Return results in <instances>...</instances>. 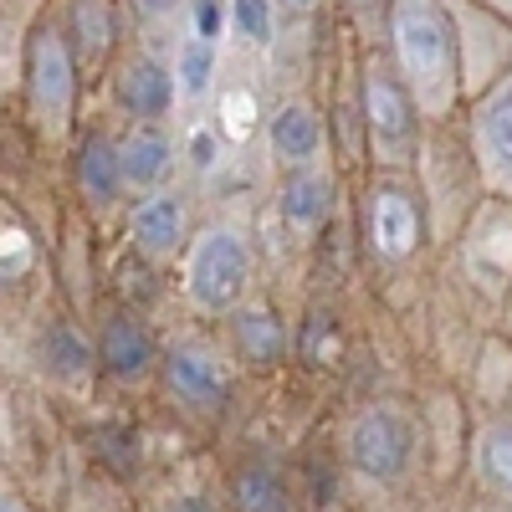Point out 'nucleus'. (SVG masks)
Wrapping results in <instances>:
<instances>
[{
	"mask_svg": "<svg viewBox=\"0 0 512 512\" xmlns=\"http://www.w3.org/2000/svg\"><path fill=\"white\" fill-rule=\"evenodd\" d=\"M72 190L77 200L93 210V216H108V210L123 205L128 180H123V154H118V134L108 123H88L72 144Z\"/></svg>",
	"mask_w": 512,
	"mask_h": 512,
	"instance_id": "nucleus-15",
	"label": "nucleus"
},
{
	"mask_svg": "<svg viewBox=\"0 0 512 512\" xmlns=\"http://www.w3.org/2000/svg\"><path fill=\"white\" fill-rule=\"evenodd\" d=\"M226 323H231V354H236L241 364H262V369H272V364H282L287 349H292L287 323H282L267 303H241Z\"/></svg>",
	"mask_w": 512,
	"mask_h": 512,
	"instance_id": "nucleus-23",
	"label": "nucleus"
},
{
	"mask_svg": "<svg viewBox=\"0 0 512 512\" xmlns=\"http://www.w3.org/2000/svg\"><path fill=\"white\" fill-rule=\"evenodd\" d=\"M472 477L482 497L512 507V415H487L472 431Z\"/></svg>",
	"mask_w": 512,
	"mask_h": 512,
	"instance_id": "nucleus-22",
	"label": "nucleus"
},
{
	"mask_svg": "<svg viewBox=\"0 0 512 512\" xmlns=\"http://www.w3.org/2000/svg\"><path fill=\"white\" fill-rule=\"evenodd\" d=\"M344 461L369 487H400L420 461V420L395 400H369L344 425Z\"/></svg>",
	"mask_w": 512,
	"mask_h": 512,
	"instance_id": "nucleus-7",
	"label": "nucleus"
},
{
	"mask_svg": "<svg viewBox=\"0 0 512 512\" xmlns=\"http://www.w3.org/2000/svg\"><path fill=\"white\" fill-rule=\"evenodd\" d=\"M461 128H466V144H472L487 195L512 205V72H502L477 98H466Z\"/></svg>",
	"mask_w": 512,
	"mask_h": 512,
	"instance_id": "nucleus-10",
	"label": "nucleus"
},
{
	"mask_svg": "<svg viewBox=\"0 0 512 512\" xmlns=\"http://www.w3.org/2000/svg\"><path fill=\"white\" fill-rule=\"evenodd\" d=\"M277 6H282L287 21H313V16L328 6V0H277Z\"/></svg>",
	"mask_w": 512,
	"mask_h": 512,
	"instance_id": "nucleus-33",
	"label": "nucleus"
},
{
	"mask_svg": "<svg viewBox=\"0 0 512 512\" xmlns=\"http://www.w3.org/2000/svg\"><path fill=\"white\" fill-rule=\"evenodd\" d=\"M82 62L67 36L62 6L52 0V11L41 16L31 47H26V72H21V98L16 113L26 118V128L41 144H67L77 128V98H82Z\"/></svg>",
	"mask_w": 512,
	"mask_h": 512,
	"instance_id": "nucleus-2",
	"label": "nucleus"
},
{
	"mask_svg": "<svg viewBox=\"0 0 512 512\" xmlns=\"http://www.w3.org/2000/svg\"><path fill=\"white\" fill-rule=\"evenodd\" d=\"M128 36L134 41H154V47H169L185 26V0H118Z\"/></svg>",
	"mask_w": 512,
	"mask_h": 512,
	"instance_id": "nucleus-27",
	"label": "nucleus"
},
{
	"mask_svg": "<svg viewBox=\"0 0 512 512\" xmlns=\"http://www.w3.org/2000/svg\"><path fill=\"white\" fill-rule=\"evenodd\" d=\"M456 512H512V507H502V502L482 497V502H466V507H456Z\"/></svg>",
	"mask_w": 512,
	"mask_h": 512,
	"instance_id": "nucleus-35",
	"label": "nucleus"
},
{
	"mask_svg": "<svg viewBox=\"0 0 512 512\" xmlns=\"http://www.w3.org/2000/svg\"><path fill=\"white\" fill-rule=\"evenodd\" d=\"M236 512H292V492L272 466H246L236 477Z\"/></svg>",
	"mask_w": 512,
	"mask_h": 512,
	"instance_id": "nucleus-28",
	"label": "nucleus"
},
{
	"mask_svg": "<svg viewBox=\"0 0 512 512\" xmlns=\"http://www.w3.org/2000/svg\"><path fill=\"white\" fill-rule=\"evenodd\" d=\"M256 282V246L251 231L231 216L205 221L180 256V303L195 318H231L241 303H251Z\"/></svg>",
	"mask_w": 512,
	"mask_h": 512,
	"instance_id": "nucleus-3",
	"label": "nucleus"
},
{
	"mask_svg": "<svg viewBox=\"0 0 512 512\" xmlns=\"http://www.w3.org/2000/svg\"><path fill=\"white\" fill-rule=\"evenodd\" d=\"M415 180H420L425 205H431L436 241H446L456 226L461 231L472 226V216H477L482 200H487V185L477 175V159H472V144H466L461 113L446 118V123H431L425 149H420V164H415Z\"/></svg>",
	"mask_w": 512,
	"mask_h": 512,
	"instance_id": "nucleus-5",
	"label": "nucleus"
},
{
	"mask_svg": "<svg viewBox=\"0 0 512 512\" xmlns=\"http://www.w3.org/2000/svg\"><path fill=\"white\" fill-rule=\"evenodd\" d=\"M195 231H200L195 190H185V185L149 190L128 205V246H134L144 262H175V256H185Z\"/></svg>",
	"mask_w": 512,
	"mask_h": 512,
	"instance_id": "nucleus-11",
	"label": "nucleus"
},
{
	"mask_svg": "<svg viewBox=\"0 0 512 512\" xmlns=\"http://www.w3.org/2000/svg\"><path fill=\"white\" fill-rule=\"evenodd\" d=\"M282 6L277 0H231V47L241 62H267L282 47Z\"/></svg>",
	"mask_w": 512,
	"mask_h": 512,
	"instance_id": "nucleus-24",
	"label": "nucleus"
},
{
	"mask_svg": "<svg viewBox=\"0 0 512 512\" xmlns=\"http://www.w3.org/2000/svg\"><path fill=\"white\" fill-rule=\"evenodd\" d=\"M0 226H6V287H16V282H26V272L36 262V236H31V226L21 221V210L11 200H6Z\"/></svg>",
	"mask_w": 512,
	"mask_h": 512,
	"instance_id": "nucleus-31",
	"label": "nucleus"
},
{
	"mask_svg": "<svg viewBox=\"0 0 512 512\" xmlns=\"http://www.w3.org/2000/svg\"><path fill=\"white\" fill-rule=\"evenodd\" d=\"M395 72L415 93L420 113L431 123H446L466 108V82H461V41L451 26L446 0H395L390 36H384Z\"/></svg>",
	"mask_w": 512,
	"mask_h": 512,
	"instance_id": "nucleus-1",
	"label": "nucleus"
},
{
	"mask_svg": "<svg viewBox=\"0 0 512 512\" xmlns=\"http://www.w3.org/2000/svg\"><path fill=\"white\" fill-rule=\"evenodd\" d=\"M359 231H364V251L374 262H384V267L415 262L420 246L436 236L420 180L400 175V169H369L364 195H359Z\"/></svg>",
	"mask_w": 512,
	"mask_h": 512,
	"instance_id": "nucleus-6",
	"label": "nucleus"
},
{
	"mask_svg": "<svg viewBox=\"0 0 512 512\" xmlns=\"http://www.w3.org/2000/svg\"><path fill=\"white\" fill-rule=\"evenodd\" d=\"M446 11H451V26H456V41H461L466 98H477L502 72H512V21L487 11L482 0H446Z\"/></svg>",
	"mask_w": 512,
	"mask_h": 512,
	"instance_id": "nucleus-12",
	"label": "nucleus"
},
{
	"mask_svg": "<svg viewBox=\"0 0 512 512\" xmlns=\"http://www.w3.org/2000/svg\"><path fill=\"white\" fill-rule=\"evenodd\" d=\"M47 11H52V0H0V103H6V113L21 98L26 47Z\"/></svg>",
	"mask_w": 512,
	"mask_h": 512,
	"instance_id": "nucleus-20",
	"label": "nucleus"
},
{
	"mask_svg": "<svg viewBox=\"0 0 512 512\" xmlns=\"http://www.w3.org/2000/svg\"><path fill=\"white\" fill-rule=\"evenodd\" d=\"M118 154H123V180L128 195H149L164 190L169 175L185 164L180 149V123H123L118 134Z\"/></svg>",
	"mask_w": 512,
	"mask_h": 512,
	"instance_id": "nucleus-17",
	"label": "nucleus"
},
{
	"mask_svg": "<svg viewBox=\"0 0 512 512\" xmlns=\"http://www.w3.org/2000/svg\"><path fill=\"white\" fill-rule=\"evenodd\" d=\"M262 149H267V164L272 175H297V169H318V164H333V134H328V113L313 93H282L267 113V128H262Z\"/></svg>",
	"mask_w": 512,
	"mask_h": 512,
	"instance_id": "nucleus-9",
	"label": "nucleus"
},
{
	"mask_svg": "<svg viewBox=\"0 0 512 512\" xmlns=\"http://www.w3.org/2000/svg\"><path fill=\"white\" fill-rule=\"evenodd\" d=\"M57 6H62L72 47H77L82 77H88V82H108L118 52L128 47L123 6H118V0H57Z\"/></svg>",
	"mask_w": 512,
	"mask_h": 512,
	"instance_id": "nucleus-14",
	"label": "nucleus"
},
{
	"mask_svg": "<svg viewBox=\"0 0 512 512\" xmlns=\"http://www.w3.org/2000/svg\"><path fill=\"white\" fill-rule=\"evenodd\" d=\"M0 512H36V507H31L16 487H6V492H0Z\"/></svg>",
	"mask_w": 512,
	"mask_h": 512,
	"instance_id": "nucleus-34",
	"label": "nucleus"
},
{
	"mask_svg": "<svg viewBox=\"0 0 512 512\" xmlns=\"http://www.w3.org/2000/svg\"><path fill=\"white\" fill-rule=\"evenodd\" d=\"M482 6H487V11H497L502 21H512V0H482Z\"/></svg>",
	"mask_w": 512,
	"mask_h": 512,
	"instance_id": "nucleus-36",
	"label": "nucleus"
},
{
	"mask_svg": "<svg viewBox=\"0 0 512 512\" xmlns=\"http://www.w3.org/2000/svg\"><path fill=\"white\" fill-rule=\"evenodd\" d=\"M359 103H364V149L369 169H400L415 175L431 118L420 113L415 93L405 88V77L395 72L390 52H359Z\"/></svg>",
	"mask_w": 512,
	"mask_h": 512,
	"instance_id": "nucleus-4",
	"label": "nucleus"
},
{
	"mask_svg": "<svg viewBox=\"0 0 512 512\" xmlns=\"http://www.w3.org/2000/svg\"><path fill=\"white\" fill-rule=\"evenodd\" d=\"M333 216V164L297 169L277 180V221L287 226L292 241H313Z\"/></svg>",
	"mask_w": 512,
	"mask_h": 512,
	"instance_id": "nucleus-18",
	"label": "nucleus"
},
{
	"mask_svg": "<svg viewBox=\"0 0 512 512\" xmlns=\"http://www.w3.org/2000/svg\"><path fill=\"white\" fill-rule=\"evenodd\" d=\"M185 36L205 41V47H231V0H185Z\"/></svg>",
	"mask_w": 512,
	"mask_h": 512,
	"instance_id": "nucleus-30",
	"label": "nucleus"
},
{
	"mask_svg": "<svg viewBox=\"0 0 512 512\" xmlns=\"http://www.w3.org/2000/svg\"><path fill=\"white\" fill-rule=\"evenodd\" d=\"M108 103L123 113V123H175L180 88H175V67H169V47L128 36V47L108 72Z\"/></svg>",
	"mask_w": 512,
	"mask_h": 512,
	"instance_id": "nucleus-8",
	"label": "nucleus"
},
{
	"mask_svg": "<svg viewBox=\"0 0 512 512\" xmlns=\"http://www.w3.org/2000/svg\"><path fill=\"white\" fill-rule=\"evenodd\" d=\"M164 512H221V502L210 497V492H180V497L169 502Z\"/></svg>",
	"mask_w": 512,
	"mask_h": 512,
	"instance_id": "nucleus-32",
	"label": "nucleus"
},
{
	"mask_svg": "<svg viewBox=\"0 0 512 512\" xmlns=\"http://www.w3.org/2000/svg\"><path fill=\"white\" fill-rule=\"evenodd\" d=\"M169 67H175V88H180V113H210V103H216L221 82H226V52L221 47H205V41L195 36H175L169 41Z\"/></svg>",
	"mask_w": 512,
	"mask_h": 512,
	"instance_id": "nucleus-19",
	"label": "nucleus"
},
{
	"mask_svg": "<svg viewBox=\"0 0 512 512\" xmlns=\"http://www.w3.org/2000/svg\"><path fill=\"white\" fill-rule=\"evenodd\" d=\"M180 149H185V169H190L195 185H216L231 169V159H236V149L226 144L221 123L210 113H190L180 123Z\"/></svg>",
	"mask_w": 512,
	"mask_h": 512,
	"instance_id": "nucleus-26",
	"label": "nucleus"
},
{
	"mask_svg": "<svg viewBox=\"0 0 512 512\" xmlns=\"http://www.w3.org/2000/svg\"><path fill=\"white\" fill-rule=\"evenodd\" d=\"M41 364H47V374L57 384H88L103 364H98V344L88 333H82L77 323H52L47 338H41Z\"/></svg>",
	"mask_w": 512,
	"mask_h": 512,
	"instance_id": "nucleus-25",
	"label": "nucleus"
},
{
	"mask_svg": "<svg viewBox=\"0 0 512 512\" xmlns=\"http://www.w3.org/2000/svg\"><path fill=\"white\" fill-rule=\"evenodd\" d=\"M159 369H164V390L175 395L185 410L210 415V410H221L226 395H231V359L210 344V338H195V333L175 338V344L164 349Z\"/></svg>",
	"mask_w": 512,
	"mask_h": 512,
	"instance_id": "nucleus-13",
	"label": "nucleus"
},
{
	"mask_svg": "<svg viewBox=\"0 0 512 512\" xmlns=\"http://www.w3.org/2000/svg\"><path fill=\"white\" fill-rule=\"evenodd\" d=\"M338 6H344V31L359 41V52H379L390 36L395 0H338Z\"/></svg>",
	"mask_w": 512,
	"mask_h": 512,
	"instance_id": "nucleus-29",
	"label": "nucleus"
},
{
	"mask_svg": "<svg viewBox=\"0 0 512 512\" xmlns=\"http://www.w3.org/2000/svg\"><path fill=\"white\" fill-rule=\"evenodd\" d=\"M93 344H98L103 374H113L118 384H144L164 364V349H159V338H154V328L144 323L139 308H108L98 318Z\"/></svg>",
	"mask_w": 512,
	"mask_h": 512,
	"instance_id": "nucleus-16",
	"label": "nucleus"
},
{
	"mask_svg": "<svg viewBox=\"0 0 512 512\" xmlns=\"http://www.w3.org/2000/svg\"><path fill=\"white\" fill-rule=\"evenodd\" d=\"M267 113H272V108L262 103V88H256V77L241 72V67H226V82H221L216 103H210V118L221 123V134H226V144H231L236 154L267 128Z\"/></svg>",
	"mask_w": 512,
	"mask_h": 512,
	"instance_id": "nucleus-21",
	"label": "nucleus"
}]
</instances>
